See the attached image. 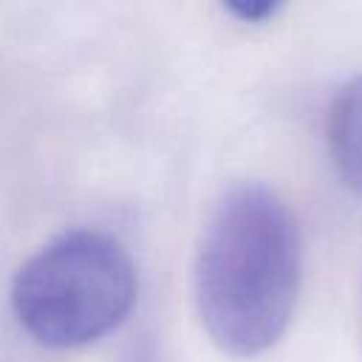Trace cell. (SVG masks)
I'll list each match as a JSON object with an SVG mask.
<instances>
[{
  "instance_id": "1",
  "label": "cell",
  "mask_w": 362,
  "mask_h": 362,
  "mask_svg": "<svg viewBox=\"0 0 362 362\" xmlns=\"http://www.w3.org/2000/svg\"><path fill=\"white\" fill-rule=\"evenodd\" d=\"M303 243L286 201L238 184L215 204L195 260V303L212 342L232 356L269 351L297 305Z\"/></svg>"
},
{
  "instance_id": "2",
  "label": "cell",
  "mask_w": 362,
  "mask_h": 362,
  "mask_svg": "<svg viewBox=\"0 0 362 362\" xmlns=\"http://www.w3.org/2000/svg\"><path fill=\"white\" fill-rule=\"evenodd\" d=\"M136 288V266L116 238L99 229H71L20 266L11 305L40 345L79 348L122 325Z\"/></svg>"
},
{
  "instance_id": "3",
  "label": "cell",
  "mask_w": 362,
  "mask_h": 362,
  "mask_svg": "<svg viewBox=\"0 0 362 362\" xmlns=\"http://www.w3.org/2000/svg\"><path fill=\"white\" fill-rule=\"evenodd\" d=\"M328 147L342 181L362 195V76L351 79L331 102Z\"/></svg>"
},
{
  "instance_id": "4",
  "label": "cell",
  "mask_w": 362,
  "mask_h": 362,
  "mask_svg": "<svg viewBox=\"0 0 362 362\" xmlns=\"http://www.w3.org/2000/svg\"><path fill=\"white\" fill-rule=\"evenodd\" d=\"M223 8L243 23H266L283 8V3L280 0H232Z\"/></svg>"
}]
</instances>
